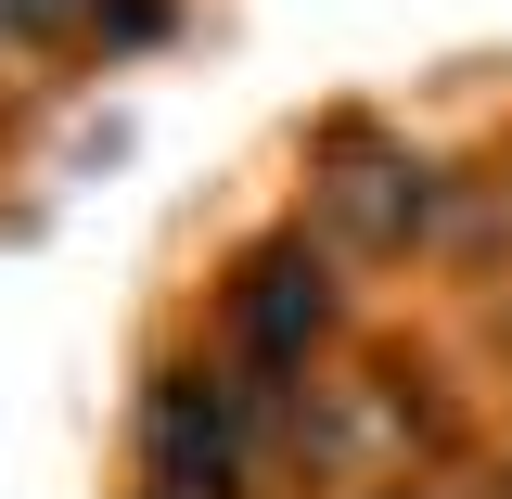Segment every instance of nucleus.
Returning <instances> with one entry per match:
<instances>
[{
    "instance_id": "obj_1",
    "label": "nucleus",
    "mask_w": 512,
    "mask_h": 499,
    "mask_svg": "<svg viewBox=\"0 0 512 499\" xmlns=\"http://www.w3.org/2000/svg\"><path fill=\"white\" fill-rule=\"evenodd\" d=\"M295 218H308L359 282H397V269H436L448 256L461 167H448L423 128H397L384 103H320L308 154H295Z\"/></svg>"
},
{
    "instance_id": "obj_2",
    "label": "nucleus",
    "mask_w": 512,
    "mask_h": 499,
    "mask_svg": "<svg viewBox=\"0 0 512 499\" xmlns=\"http://www.w3.org/2000/svg\"><path fill=\"white\" fill-rule=\"evenodd\" d=\"M282 410L256 372H231L192 320H167L128 372V423H116V474L141 487H205V499H282Z\"/></svg>"
},
{
    "instance_id": "obj_3",
    "label": "nucleus",
    "mask_w": 512,
    "mask_h": 499,
    "mask_svg": "<svg viewBox=\"0 0 512 499\" xmlns=\"http://www.w3.org/2000/svg\"><path fill=\"white\" fill-rule=\"evenodd\" d=\"M192 333H205L231 372H256L269 397H308V384L333 372L372 320H359V269H346V256L282 205V218H256V231L218 244L205 295H192Z\"/></svg>"
},
{
    "instance_id": "obj_4",
    "label": "nucleus",
    "mask_w": 512,
    "mask_h": 499,
    "mask_svg": "<svg viewBox=\"0 0 512 499\" xmlns=\"http://www.w3.org/2000/svg\"><path fill=\"white\" fill-rule=\"evenodd\" d=\"M0 77L13 90L90 77V0H0Z\"/></svg>"
},
{
    "instance_id": "obj_5",
    "label": "nucleus",
    "mask_w": 512,
    "mask_h": 499,
    "mask_svg": "<svg viewBox=\"0 0 512 499\" xmlns=\"http://www.w3.org/2000/svg\"><path fill=\"white\" fill-rule=\"evenodd\" d=\"M167 39H180V0H90V77L167 52Z\"/></svg>"
},
{
    "instance_id": "obj_6",
    "label": "nucleus",
    "mask_w": 512,
    "mask_h": 499,
    "mask_svg": "<svg viewBox=\"0 0 512 499\" xmlns=\"http://www.w3.org/2000/svg\"><path fill=\"white\" fill-rule=\"evenodd\" d=\"M474 231H487V244H512V128L474 154V180H461V218H448V244H474ZM436 269H448V256H436Z\"/></svg>"
},
{
    "instance_id": "obj_7",
    "label": "nucleus",
    "mask_w": 512,
    "mask_h": 499,
    "mask_svg": "<svg viewBox=\"0 0 512 499\" xmlns=\"http://www.w3.org/2000/svg\"><path fill=\"white\" fill-rule=\"evenodd\" d=\"M333 499H487V474L474 461H384V474H359V487Z\"/></svg>"
},
{
    "instance_id": "obj_8",
    "label": "nucleus",
    "mask_w": 512,
    "mask_h": 499,
    "mask_svg": "<svg viewBox=\"0 0 512 499\" xmlns=\"http://www.w3.org/2000/svg\"><path fill=\"white\" fill-rule=\"evenodd\" d=\"M474 474H487V499H512V410L487 423V448H474Z\"/></svg>"
},
{
    "instance_id": "obj_9",
    "label": "nucleus",
    "mask_w": 512,
    "mask_h": 499,
    "mask_svg": "<svg viewBox=\"0 0 512 499\" xmlns=\"http://www.w3.org/2000/svg\"><path fill=\"white\" fill-rule=\"evenodd\" d=\"M116 499H205V487H141V474H116Z\"/></svg>"
}]
</instances>
